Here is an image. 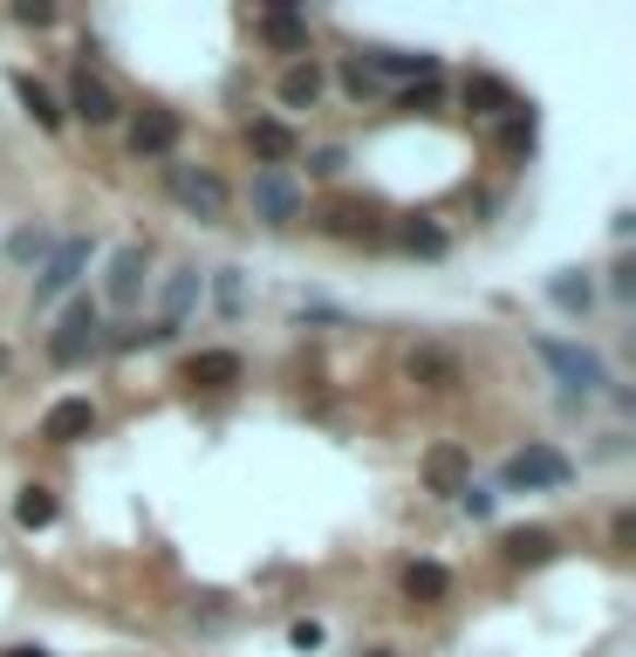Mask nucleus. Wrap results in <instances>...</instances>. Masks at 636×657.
<instances>
[{"instance_id": "obj_1", "label": "nucleus", "mask_w": 636, "mask_h": 657, "mask_svg": "<svg viewBox=\"0 0 636 657\" xmlns=\"http://www.w3.org/2000/svg\"><path fill=\"white\" fill-rule=\"evenodd\" d=\"M96 343H104V301H96V295H83V301H69L62 329L48 336V357H56V363H83Z\"/></svg>"}, {"instance_id": "obj_2", "label": "nucleus", "mask_w": 636, "mask_h": 657, "mask_svg": "<svg viewBox=\"0 0 636 657\" xmlns=\"http://www.w3.org/2000/svg\"><path fill=\"white\" fill-rule=\"evenodd\" d=\"M541 363H548L554 377H562L568 391H581V397H589V391H602V384H609V370H602V357H596V349H581V343H554V336H541Z\"/></svg>"}, {"instance_id": "obj_3", "label": "nucleus", "mask_w": 636, "mask_h": 657, "mask_svg": "<svg viewBox=\"0 0 636 657\" xmlns=\"http://www.w3.org/2000/svg\"><path fill=\"white\" fill-rule=\"evenodd\" d=\"M575 466H568V452H554V445H527L506 459V487H527V493H541V487H568Z\"/></svg>"}, {"instance_id": "obj_4", "label": "nucleus", "mask_w": 636, "mask_h": 657, "mask_svg": "<svg viewBox=\"0 0 636 657\" xmlns=\"http://www.w3.org/2000/svg\"><path fill=\"white\" fill-rule=\"evenodd\" d=\"M89 254H96V240H56V254H48V261H41V274H35V301H56V295H69L75 282H83Z\"/></svg>"}, {"instance_id": "obj_5", "label": "nucleus", "mask_w": 636, "mask_h": 657, "mask_svg": "<svg viewBox=\"0 0 636 657\" xmlns=\"http://www.w3.org/2000/svg\"><path fill=\"white\" fill-rule=\"evenodd\" d=\"M253 213H261L267 226L301 219V192H295V179H288L281 165H261V171H253Z\"/></svg>"}, {"instance_id": "obj_6", "label": "nucleus", "mask_w": 636, "mask_h": 657, "mask_svg": "<svg viewBox=\"0 0 636 657\" xmlns=\"http://www.w3.org/2000/svg\"><path fill=\"white\" fill-rule=\"evenodd\" d=\"M165 179L178 192V206H192L199 219H226V186L213 171H192V165H165Z\"/></svg>"}, {"instance_id": "obj_7", "label": "nucleus", "mask_w": 636, "mask_h": 657, "mask_svg": "<svg viewBox=\"0 0 636 657\" xmlns=\"http://www.w3.org/2000/svg\"><path fill=\"white\" fill-rule=\"evenodd\" d=\"M89 432H96V404H89V397L48 404V418H41V439H48V445H75V439H89Z\"/></svg>"}, {"instance_id": "obj_8", "label": "nucleus", "mask_w": 636, "mask_h": 657, "mask_svg": "<svg viewBox=\"0 0 636 657\" xmlns=\"http://www.w3.org/2000/svg\"><path fill=\"white\" fill-rule=\"evenodd\" d=\"M363 75H391V83H439V56H411V48H376L363 62Z\"/></svg>"}, {"instance_id": "obj_9", "label": "nucleus", "mask_w": 636, "mask_h": 657, "mask_svg": "<svg viewBox=\"0 0 636 657\" xmlns=\"http://www.w3.org/2000/svg\"><path fill=\"white\" fill-rule=\"evenodd\" d=\"M69 110L104 131V123H117V89H110V83H96V75L83 69V75H75V89H69Z\"/></svg>"}, {"instance_id": "obj_10", "label": "nucleus", "mask_w": 636, "mask_h": 657, "mask_svg": "<svg viewBox=\"0 0 636 657\" xmlns=\"http://www.w3.org/2000/svg\"><path fill=\"white\" fill-rule=\"evenodd\" d=\"M171 144H178V117L171 110H144L131 123V151L137 158H171Z\"/></svg>"}, {"instance_id": "obj_11", "label": "nucleus", "mask_w": 636, "mask_h": 657, "mask_svg": "<svg viewBox=\"0 0 636 657\" xmlns=\"http://www.w3.org/2000/svg\"><path fill=\"white\" fill-rule=\"evenodd\" d=\"M199 295H206V274H199V267H178L171 282H165V315H158V322L171 329V336H178V322L199 309Z\"/></svg>"}, {"instance_id": "obj_12", "label": "nucleus", "mask_w": 636, "mask_h": 657, "mask_svg": "<svg viewBox=\"0 0 636 657\" xmlns=\"http://www.w3.org/2000/svg\"><path fill=\"white\" fill-rule=\"evenodd\" d=\"M322 89H328L322 62H309V56H301V62L281 75V110H315V104H322Z\"/></svg>"}, {"instance_id": "obj_13", "label": "nucleus", "mask_w": 636, "mask_h": 657, "mask_svg": "<svg viewBox=\"0 0 636 657\" xmlns=\"http://www.w3.org/2000/svg\"><path fill=\"white\" fill-rule=\"evenodd\" d=\"M240 357L233 349H199V357L185 363V384H206V391H226V384H240Z\"/></svg>"}, {"instance_id": "obj_14", "label": "nucleus", "mask_w": 636, "mask_h": 657, "mask_svg": "<svg viewBox=\"0 0 636 657\" xmlns=\"http://www.w3.org/2000/svg\"><path fill=\"white\" fill-rule=\"evenodd\" d=\"M137 295H144V247H117L110 254V301L131 309Z\"/></svg>"}, {"instance_id": "obj_15", "label": "nucleus", "mask_w": 636, "mask_h": 657, "mask_svg": "<svg viewBox=\"0 0 636 657\" xmlns=\"http://www.w3.org/2000/svg\"><path fill=\"white\" fill-rule=\"evenodd\" d=\"M411 377H418L424 391H452V384H459V357H452V349H418Z\"/></svg>"}, {"instance_id": "obj_16", "label": "nucleus", "mask_w": 636, "mask_h": 657, "mask_svg": "<svg viewBox=\"0 0 636 657\" xmlns=\"http://www.w3.org/2000/svg\"><path fill=\"white\" fill-rule=\"evenodd\" d=\"M247 144L261 151L267 165H281V158H295V131H288L281 117H261V123H253V131H247Z\"/></svg>"}, {"instance_id": "obj_17", "label": "nucleus", "mask_w": 636, "mask_h": 657, "mask_svg": "<svg viewBox=\"0 0 636 657\" xmlns=\"http://www.w3.org/2000/svg\"><path fill=\"white\" fill-rule=\"evenodd\" d=\"M261 35H267L274 48H295V56H301V48H309V21L288 14V8H267V14H261Z\"/></svg>"}, {"instance_id": "obj_18", "label": "nucleus", "mask_w": 636, "mask_h": 657, "mask_svg": "<svg viewBox=\"0 0 636 657\" xmlns=\"http://www.w3.org/2000/svg\"><path fill=\"white\" fill-rule=\"evenodd\" d=\"M424 479H431L439 493H459V487H466V452H459V445H439V452L424 459Z\"/></svg>"}, {"instance_id": "obj_19", "label": "nucleus", "mask_w": 636, "mask_h": 657, "mask_svg": "<svg viewBox=\"0 0 636 657\" xmlns=\"http://www.w3.org/2000/svg\"><path fill=\"white\" fill-rule=\"evenodd\" d=\"M445 589H452V575L439 562H411V569H404V596H411V602H439Z\"/></svg>"}, {"instance_id": "obj_20", "label": "nucleus", "mask_w": 636, "mask_h": 657, "mask_svg": "<svg viewBox=\"0 0 636 657\" xmlns=\"http://www.w3.org/2000/svg\"><path fill=\"white\" fill-rule=\"evenodd\" d=\"M14 89H21V104H28V117L41 123V131H62V104H56V89H41L35 75H21Z\"/></svg>"}, {"instance_id": "obj_21", "label": "nucleus", "mask_w": 636, "mask_h": 657, "mask_svg": "<svg viewBox=\"0 0 636 657\" xmlns=\"http://www.w3.org/2000/svg\"><path fill=\"white\" fill-rule=\"evenodd\" d=\"M466 104H472V110H487V117L520 110V104H514V89H506V83H493V75H472V83H466Z\"/></svg>"}, {"instance_id": "obj_22", "label": "nucleus", "mask_w": 636, "mask_h": 657, "mask_svg": "<svg viewBox=\"0 0 636 657\" xmlns=\"http://www.w3.org/2000/svg\"><path fill=\"white\" fill-rule=\"evenodd\" d=\"M14 521H21V527H56V493H48V487H21Z\"/></svg>"}, {"instance_id": "obj_23", "label": "nucleus", "mask_w": 636, "mask_h": 657, "mask_svg": "<svg viewBox=\"0 0 636 657\" xmlns=\"http://www.w3.org/2000/svg\"><path fill=\"white\" fill-rule=\"evenodd\" d=\"M8 254L28 267V261H41V254H56V234H48V226H21V234L8 240Z\"/></svg>"}, {"instance_id": "obj_24", "label": "nucleus", "mask_w": 636, "mask_h": 657, "mask_svg": "<svg viewBox=\"0 0 636 657\" xmlns=\"http://www.w3.org/2000/svg\"><path fill=\"white\" fill-rule=\"evenodd\" d=\"M500 548L514 554V562H533V554H548V548H554V535H541V527H514V535H506Z\"/></svg>"}, {"instance_id": "obj_25", "label": "nucleus", "mask_w": 636, "mask_h": 657, "mask_svg": "<svg viewBox=\"0 0 636 657\" xmlns=\"http://www.w3.org/2000/svg\"><path fill=\"white\" fill-rule=\"evenodd\" d=\"M404 247H411V254H445V234L439 226H404Z\"/></svg>"}, {"instance_id": "obj_26", "label": "nucleus", "mask_w": 636, "mask_h": 657, "mask_svg": "<svg viewBox=\"0 0 636 657\" xmlns=\"http://www.w3.org/2000/svg\"><path fill=\"white\" fill-rule=\"evenodd\" d=\"M459 507H466L472 521H487V514H493V493H487V487H472V479H466V487H459Z\"/></svg>"}, {"instance_id": "obj_27", "label": "nucleus", "mask_w": 636, "mask_h": 657, "mask_svg": "<svg viewBox=\"0 0 636 657\" xmlns=\"http://www.w3.org/2000/svg\"><path fill=\"white\" fill-rule=\"evenodd\" d=\"M14 21H21V28H48V21H56V8H48V0H21Z\"/></svg>"}, {"instance_id": "obj_28", "label": "nucleus", "mask_w": 636, "mask_h": 657, "mask_svg": "<svg viewBox=\"0 0 636 657\" xmlns=\"http://www.w3.org/2000/svg\"><path fill=\"white\" fill-rule=\"evenodd\" d=\"M397 104H404V110H439V83H411Z\"/></svg>"}, {"instance_id": "obj_29", "label": "nucleus", "mask_w": 636, "mask_h": 657, "mask_svg": "<svg viewBox=\"0 0 636 657\" xmlns=\"http://www.w3.org/2000/svg\"><path fill=\"white\" fill-rule=\"evenodd\" d=\"M309 171H315V179H336V171H343V151H336V144L309 151Z\"/></svg>"}, {"instance_id": "obj_30", "label": "nucleus", "mask_w": 636, "mask_h": 657, "mask_svg": "<svg viewBox=\"0 0 636 657\" xmlns=\"http://www.w3.org/2000/svg\"><path fill=\"white\" fill-rule=\"evenodd\" d=\"M219 309L240 315V267H219Z\"/></svg>"}, {"instance_id": "obj_31", "label": "nucleus", "mask_w": 636, "mask_h": 657, "mask_svg": "<svg viewBox=\"0 0 636 657\" xmlns=\"http://www.w3.org/2000/svg\"><path fill=\"white\" fill-rule=\"evenodd\" d=\"M548 295L562 301V309H589V282H554Z\"/></svg>"}, {"instance_id": "obj_32", "label": "nucleus", "mask_w": 636, "mask_h": 657, "mask_svg": "<svg viewBox=\"0 0 636 657\" xmlns=\"http://www.w3.org/2000/svg\"><path fill=\"white\" fill-rule=\"evenodd\" d=\"M288 637H295V650H315V644H322V623H309V617H301V623L288 630Z\"/></svg>"}, {"instance_id": "obj_33", "label": "nucleus", "mask_w": 636, "mask_h": 657, "mask_svg": "<svg viewBox=\"0 0 636 657\" xmlns=\"http://www.w3.org/2000/svg\"><path fill=\"white\" fill-rule=\"evenodd\" d=\"M8 657H48V650H35V644H14V650H8Z\"/></svg>"}, {"instance_id": "obj_34", "label": "nucleus", "mask_w": 636, "mask_h": 657, "mask_svg": "<svg viewBox=\"0 0 636 657\" xmlns=\"http://www.w3.org/2000/svg\"><path fill=\"white\" fill-rule=\"evenodd\" d=\"M370 657H391V650H370Z\"/></svg>"}]
</instances>
